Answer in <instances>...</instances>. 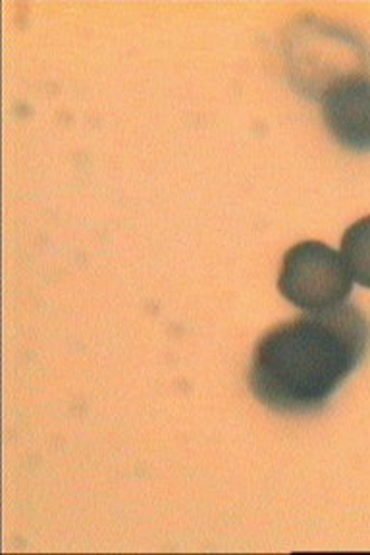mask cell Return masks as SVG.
Instances as JSON below:
<instances>
[{"label": "cell", "mask_w": 370, "mask_h": 555, "mask_svg": "<svg viewBox=\"0 0 370 555\" xmlns=\"http://www.w3.org/2000/svg\"><path fill=\"white\" fill-rule=\"evenodd\" d=\"M322 118L330 133L355 153H370V78L349 74L322 91Z\"/></svg>", "instance_id": "obj_3"}, {"label": "cell", "mask_w": 370, "mask_h": 555, "mask_svg": "<svg viewBox=\"0 0 370 555\" xmlns=\"http://www.w3.org/2000/svg\"><path fill=\"white\" fill-rule=\"evenodd\" d=\"M354 276L344 257L322 242H302L285 253L278 289L303 311L320 312L345 304Z\"/></svg>", "instance_id": "obj_2"}, {"label": "cell", "mask_w": 370, "mask_h": 555, "mask_svg": "<svg viewBox=\"0 0 370 555\" xmlns=\"http://www.w3.org/2000/svg\"><path fill=\"white\" fill-rule=\"evenodd\" d=\"M342 257L355 282L370 287V215L347 228L342 240Z\"/></svg>", "instance_id": "obj_4"}, {"label": "cell", "mask_w": 370, "mask_h": 555, "mask_svg": "<svg viewBox=\"0 0 370 555\" xmlns=\"http://www.w3.org/2000/svg\"><path fill=\"white\" fill-rule=\"evenodd\" d=\"M369 344V321L355 305L280 322L255 346L251 390L278 413L319 411L359 366Z\"/></svg>", "instance_id": "obj_1"}]
</instances>
